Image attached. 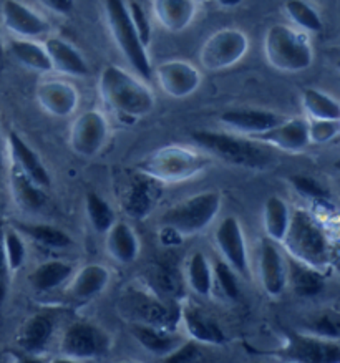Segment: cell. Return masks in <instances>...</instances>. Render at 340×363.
<instances>
[{
	"label": "cell",
	"mask_w": 340,
	"mask_h": 363,
	"mask_svg": "<svg viewBox=\"0 0 340 363\" xmlns=\"http://www.w3.org/2000/svg\"><path fill=\"white\" fill-rule=\"evenodd\" d=\"M131 335L148 353L158 358H165L173 353L185 340L180 335L165 330L163 327L146 325V323H133L130 327Z\"/></svg>",
	"instance_id": "cell-23"
},
{
	"label": "cell",
	"mask_w": 340,
	"mask_h": 363,
	"mask_svg": "<svg viewBox=\"0 0 340 363\" xmlns=\"http://www.w3.org/2000/svg\"><path fill=\"white\" fill-rule=\"evenodd\" d=\"M85 211L92 228L95 229L98 234H105L106 230L111 228L113 223H115V214H113L110 204L97 193L87 194Z\"/></svg>",
	"instance_id": "cell-37"
},
{
	"label": "cell",
	"mask_w": 340,
	"mask_h": 363,
	"mask_svg": "<svg viewBox=\"0 0 340 363\" xmlns=\"http://www.w3.org/2000/svg\"><path fill=\"white\" fill-rule=\"evenodd\" d=\"M180 318L183 328L191 340L196 343H204V345H223L226 342L224 332L214 318L206 315L196 306L186 303L180 308Z\"/></svg>",
	"instance_id": "cell-18"
},
{
	"label": "cell",
	"mask_w": 340,
	"mask_h": 363,
	"mask_svg": "<svg viewBox=\"0 0 340 363\" xmlns=\"http://www.w3.org/2000/svg\"><path fill=\"white\" fill-rule=\"evenodd\" d=\"M128 7V13H130V21L133 23V28H135L138 38L143 43V47L150 45L151 43V37H153V30H151V23L148 21L145 11L140 4L131 0L130 4H126Z\"/></svg>",
	"instance_id": "cell-44"
},
{
	"label": "cell",
	"mask_w": 340,
	"mask_h": 363,
	"mask_svg": "<svg viewBox=\"0 0 340 363\" xmlns=\"http://www.w3.org/2000/svg\"><path fill=\"white\" fill-rule=\"evenodd\" d=\"M153 72L163 93L171 98H188L201 85L199 70L185 60L163 62Z\"/></svg>",
	"instance_id": "cell-12"
},
{
	"label": "cell",
	"mask_w": 340,
	"mask_h": 363,
	"mask_svg": "<svg viewBox=\"0 0 340 363\" xmlns=\"http://www.w3.org/2000/svg\"><path fill=\"white\" fill-rule=\"evenodd\" d=\"M259 279L269 297H279L287 287V262L278 244L268 238L259 247Z\"/></svg>",
	"instance_id": "cell-14"
},
{
	"label": "cell",
	"mask_w": 340,
	"mask_h": 363,
	"mask_svg": "<svg viewBox=\"0 0 340 363\" xmlns=\"http://www.w3.org/2000/svg\"><path fill=\"white\" fill-rule=\"evenodd\" d=\"M18 230L47 249H65L72 246V238L65 230L48 224H21Z\"/></svg>",
	"instance_id": "cell-35"
},
{
	"label": "cell",
	"mask_w": 340,
	"mask_h": 363,
	"mask_svg": "<svg viewBox=\"0 0 340 363\" xmlns=\"http://www.w3.org/2000/svg\"><path fill=\"white\" fill-rule=\"evenodd\" d=\"M221 204L223 198L219 191H204L165 211L160 224L163 229L175 233L180 238H190L203 233L211 225L219 213Z\"/></svg>",
	"instance_id": "cell-6"
},
{
	"label": "cell",
	"mask_w": 340,
	"mask_h": 363,
	"mask_svg": "<svg viewBox=\"0 0 340 363\" xmlns=\"http://www.w3.org/2000/svg\"><path fill=\"white\" fill-rule=\"evenodd\" d=\"M290 223V211L285 201L279 196H269L264 203L263 209V224L264 233L268 239L274 240L275 244H280L284 239L285 230Z\"/></svg>",
	"instance_id": "cell-29"
},
{
	"label": "cell",
	"mask_w": 340,
	"mask_h": 363,
	"mask_svg": "<svg viewBox=\"0 0 340 363\" xmlns=\"http://www.w3.org/2000/svg\"><path fill=\"white\" fill-rule=\"evenodd\" d=\"M4 252L11 272H16L26 264L27 247L22 235L16 229H4Z\"/></svg>",
	"instance_id": "cell-39"
},
{
	"label": "cell",
	"mask_w": 340,
	"mask_h": 363,
	"mask_svg": "<svg viewBox=\"0 0 340 363\" xmlns=\"http://www.w3.org/2000/svg\"><path fill=\"white\" fill-rule=\"evenodd\" d=\"M194 0H153V13L165 30L176 33L190 27L196 16Z\"/></svg>",
	"instance_id": "cell-22"
},
{
	"label": "cell",
	"mask_w": 340,
	"mask_h": 363,
	"mask_svg": "<svg viewBox=\"0 0 340 363\" xmlns=\"http://www.w3.org/2000/svg\"><path fill=\"white\" fill-rule=\"evenodd\" d=\"M105 16L110 28L111 38L115 40L118 50L126 58L133 70L145 80L153 77V67L148 57L146 47L138 38L125 0H105Z\"/></svg>",
	"instance_id": "cell-7"
},
{
	"label": "cell",
	"mask_w": 340,
	"mask_h": 363,
	"mask_svg": "<svg viewBox=\"0 0 340 363\" xmlns=\"http://www.w3.org/2000/svg\"><path fill=\"white\" fill-rule=\"evenodd\" d=\"M43 47L47 50L52 70L68 77H87L88 72H90L82 53L63 38L48 37Z\"/></svg>",
	"instance_id": "cell-21"
},
{
	"label": "cell",
	"mask_w": 340,
	"mask_h": 363,
	"mask_svg": "<svg viewBox=\"0 0 340 363\" xmlns=\"http://www.w3.org/2000/svg\"><path fill=\"white\" fill-rule=\"evenodd\" d=\"M106 252L113 261L120 264H131L140 254V240L135 230L126 223H113L106 230Z\"/></svg>",
	"instance_id": "cell-25"
},
{
	"label": "cell",
	"mask_w": 340,
	"mask_h": 363,
	"mask_svg": "<svg viewBox=\"0 0 340 363\" xmlns=\"http://www.w3.org/2000/svg\"><path fill=\"white\" fill-rule=\"evenodd\" d=\"M213 163V158L203 150L188 146L170 145L156 150L138 164L143 176L158 183H183L204 173Z\"/></svg>",
	"instance_id": "cell-3"
},
{
	"label": "cell",
	"mask_w": 340,
	"mask_h": 363,
	"mask_svg": "<svg viewBox=\"0 0 340 363\" xmlns=\"http://www.w3.org/2000/svg\"><path fill=\"white\" fill-rule=\"evenodd\" d=\"M135 297H128V308L126 311L136 317L138 323H146V325H155L165 328V317L166 311L160 302L150 297V294L136 292L133 294Z\"/></svg>",
	"instance_id": "cell-32"
},
{
	"label": "cell",
	"mask_w": 340,
	"mask_h": 363,
	"mask_svg": "<svg viewBox=\"0 0 340 363\" xmlns=\"http://www.w3.org/2000/svg\"><path fill=\"white\" fill-rule=\"evenodd\" d=\"M4 224L0 223V307L7 301L11 289V269H9L6 252H4Z\"/></svg>",
	"instance_id": "cell-45"
},
{
	"label": "cell",
	"mask_w": 340,
	"mask_h": 363,
	"mask_svg": "<svg viewBox=\"0 0 340 363\" xmlns=\"http://www.w3.org/2000/svg\"><path fill=\"white\" fill-rule=\"evenodd\" d=\"M2 22L17 38H37L50 30V23L18 0H6L2 4Z\"/></svg>",
	"instance_id": "cell-15"
},
{
	"label": "cell",
	"mask_w": 340,
	"mask_h": 363,
	"mask_svg": "<svg viewBox=\"0 0 340 363\" xmlns=\"http://www.w3.org/2000/svg\"><path fill=\"white\" fill-rule=\"evenodd\" d=\"M108 282H110V271L105 266L88 264V266H83L75 276H72L68 294L78 301H88L105 291Z\"/></svg>",
	"instance_id": "cell-24"
},
{
	"label": "cell",
	"mask_w": 340,
	"mask_h": 363,
	"mask_svg": "<svg viewBox=\"0 0 340 363\" xmlns=\"http://www.w3.org/2000/svg\"><path fill=\"white\" fill-rule=\"evenodd\" d=\"M285 252L294 261L322 272L330 266L332 247L322 225L312 214L305 211H295L290 214L289 228L280 240Z\"/></svg>",
	"instance_id": "cell-2"
},
{
	"label": "cell",
	"mask_w": 340,
	"mask_h": 363,
	"mask_svg": "<svg viewBox=\"0 0 340 363\" xmlns=\"http://www.w3.org/2000/svg\"><path fill=\"white\" fill-rule=\"evenodd\" d=\"M221 123H224L236 133L244 136H253L273 128L278 125L280 118L273 111L258 110V108H239V110H228L221 115Z\"/></svg>",
	"instance_id": "cell-20"
},
{
	"label": "cell",
	"mask_w": 340,
	"mask_h": 363,
	"mask_svg": "<svg viewBox=\"0 0 340 363\" xmlns=\"http://www.w3.org/2000/svg\"><path fill=\"white\" fill-rule=\"evenodd\" d=\"M194 145L208 153L211 158H218L224 163L239 166V168L261 169L270 164L273 156L265 145L246 136L218 133V131H194L191 135Z\"/></svg>",
	"instance_id": "cell-4"
},
{
	"label": "cell",
	"mask_w": 340,
	"mask_h": 363,
	"mask_svg": "<svg viewBox=\"0 0 340 363\" xmlns=\"http://www.w3.org/2000/svg\"><path fill=\"white\" fill-rule=\"evenodd\" d=\"M307 130L310 143H329L340 133V120H312L307 123Z\"/></svg>",
	"instance_id": "cell-41"
},
{
	"label": "cell",
	"mask_w": 340,
	"mask_h": 363,
	"mask_svg": "<svg viewBox=\"0 0 340 363\" xmlns=\"http://www.w3.org/2000/svg\"><path fill=\"white\" fill-rule=\"evenodd\" d=\"M53 335V320L47 313H35L23 323L17 337L18 347L31 355H38L45 350Z\"/></svg>",
	"instance_id": "cell-26"
},
{
	"label": "cell",
	"mask_w": 340,
	"mask_h": 363,
	"mask_svg": "<svg viewBox=\"0 0 340 363\" xmlns=\"http://www.w3.org/2000/svg\"><path fill=\"white\" fill-rule=\"evenodd\" d=\"M289 282L295 294L302 297L315 296L322 289V276H320V272L294 261V259L287 269V284Z\"/></svg>",
	"instance_id": "cell-34"
},
{
	"label": "cell",
	"mask_w": 340,
	"mask_h": 363,
	"mask_svg": "<svg viewBox=\"0 0 340 363\" xmlns=\"http://www.w3.org/2000/svg\"><path fill=\"white\" fill-rule=\"evenodd\" d=\"M73 266L63 261H48L38 266L28 276V284L33 291L48 292L68 282L73 276Z\"/></svg>",
	"instance_id": "cell-28"
},
{
	"label": "cell",
	"mask_w": 340,
	"mask_h": 363,
	"mask_svg": "<svg viewBox=\"0 0 340 363\" xmlns=\"http://www.w3.org/2000/svg\"><path fill=\"white\" fill-rule=\"evenodd\" d=\"M248 138L259 141L269 148L285 151V153H300V151L307 150L310 145L307 121L302 118H290L285 121L280 120L273 128L248 136Z\"/></svg>",
	"instance_id": "cell-13"
},
{
	"label": "cell",
	"mask_w": 340,
	"mask_h": 363,
	"mask_svg": "<svg viewBox=\"0 0 340 363\" xmlns=\"http://www.w3.org/2000/svg\"><path fill=\"white\" fill-rule=\"evenodd\" d=\"M194 2H201V0H194Z\"/></svg>",
	"instance_id": "cell-50"
},
{
	"label": "cell",
	"mask_w": 340,
	"mask_h": 363,
	"mask_svg": "<svg viewBox=\"0 0 340 363\" xmlns=\"http://www.w3.org/2000/svg\"><path fill=\"white\" fill-rule=\"evenodd\" d=\"M249 50V38L238 28H221L206 38L199 60L208 72H221L243 60Z\"/></svg>",
	"instance_id": "cell-8"
},
{
	"label": "cell",
	"mask_w": 340,
	"mask_h": 363,
	"mask_svg": "<svg viewBox=\"0 0 340 363\" xmlns=\"http://www.w3.org/2000/svg\"><path fill=\"white\" fill-rule=\"evenodd\" d=\"M11 191L18 209L26 211V213L40 211L47 203L45 189L33 183L16 164L11 166Z\"/></svg>",
	"instance_id": "cell-27"
},
{
	"label": "cell",
	"mask_w": 340,
	"mask_h": 363,
	"mask_svg": "<svg viewBox=\"0 0 340 363\" xmlns=\"http://www.w3.org/2000/svg\"><path fill=\"white\" fill-rule=\"evenodd\" d=\"M213 282L218 284L219 291L229 301H238L241 289L238 282V274L231 269L224 261H218L213 266Z\"/></svg>",
	"instance_id": "cell-40"
},
{
	"label": "cell",
	"mask_w": 340,
	"mask_h": 363,
	"mask_svg": "<svg viewBox=\"0 0 340 363\" xmlns=\"http://www.w3.org/2000/svg\"><path fill=\"white\" fill-rule=\"evenodd\" d=\"M285 13L292 23L302 32H320L322 30V21L319 13L314 11L304 0H287L285 2Z\"/></svg>",
	"instance_id": "cell-38"
},
{
	"label": "cell",
	"mask_w": 340,
	"mask_h": 363,
	"mask_svg": "<svg viewBox=\"0 0 340 363\" xmlns=\"http://www.w3.org/2000/svg\"><path fill=\"white\" fill-rule=\"evenodd\" d=\"M108 136V123L103 113L88 110L75 118L70 128V148L80 156H95Z\"/></svg>",
	"instance_id": "cell-11"
},
{
	"label": "cell",
	"mask_w": 340,
	"mask_h": 363,
	"mask_svg": "<svg viewBox=\"0 0 340 363\" xmlns=\"http://www.w3.org/2000/svg\"><path fill=\"white\" fill-rule=\"evenodd\" d=\"M216 2L224 9H233V7H238L243 0H216Z\"/></svg>",
	"instance_id": "cell-48"
},
{
	"label": "cell",
	"mask_w": 340,
	"mask_h": 363,
	"mask_svg": "<svg viewBox=\"0 0 340 363\" xmlns=\"http://www.w3.org/2000/svg\"><path fill=\"white\" fill-rule=\"evenodd\" d=\"M285 357L297 362H330L340 360L339 342L322 340L312 335H290L285 347Z\"/></svg>",
	"instance_id": "cell-17"
},
{
	"label": "cell",
	"mask_w": 340,
	"mask_h": 363,
	"mask_svg": "<svg viewBox=\"0 0 340 363\" xmlns=\"http://www.w3.org/2000/svg\"><path fill=\"white\" fill-rule=\"evenodd\" d=\"M111 340L103 328L90 322H75L67 328L60 350L70 360H93L110 350Z\"/></svg>",
	"instance_id": "cell-9"
},
{
	"label": "cell",
	"mask_w": 340,
	"mask_h": 363,
	"mask_svg": "<svg viewBox=\"0 0 340 363\" xmlns=\"http://www.w3.org/2000/svg\"><path fill=\"white\" fill-rule=\"evenodd\" d=\"M0 173H2V160H0Z\"/></svg>",
	"instance_id": "cell-49"
},
{
	"label": "cell",
	"mask_w": 340,
	"mask_h": 363,
	"mask_svg": "<svg viewBox=\"0 0 340 363\" xmlns=\"http://www.w3.org/2000/svg\"><path fill=\"white\" fill-rule=\"evenodd\" d=\"M300 98L310 120H340L339 103L327 93L315 90V88H305Z\"/></svg>",
	"instance_id": "cell-33"
},
{
	"label": "cell",
	"mask_w": 340,
	"mask_h": 363,
	"mask_svg": "<svg viewBox=\"0 0 340 363\" xmlns=\"http://www.w3.org/2000/svg\"><path fill=\"white\" fill-rule=\"evenodd\" d=\"M98 93L108 110L125 120L150 115L156 105L150 88L116 65L103 68L98 80Z\"/></svg>",
	"instance_id": "cell-1"
},
{
	"label": "cell",
	"mask_w": 340,
	"mask_h": 363,
	"mask_svg": "<svg viewBox=\"0 0 340 363\" xmlns=\"http://www.w3.org/2000/svg\"><path fill=\"white\" fill-rule=\"evenodd\" d=\"M307 335L322 338V340H330V342H339V320L337 317L330 315V313H324L315 318V320L310 323L305 330Z\"/></svg>",
	"instance_id": "cell-43"
},
{
	"label": "cell",
	"mask_w": 340,
	"mask_h": 363,
	"mask_svg": "<svg viewBox=\"0 0 340 363\" xmlns=\"http://www.w3.org/2000/svg\"><path fill=\"white\" fill-rule=\"evenodd\" d=\"M201 358H203V353H201L198 345H196V342L185 340L173 353H170L165 360L166 362H198Z\"/></svg>",
	"instance_id": "cell-46"
},
{
	"label": "cell",
	"mask_w": 340,
	"mask_h": 363,
	"mask_svg": "<svg viewBox=\"0 0 340 363\" xmlns=\"http://www.w3.org/2000/svg\"><path fill=\"white\" fill-rule=\"evenodd\" d=\"M7 148L11 151L12 164H16L22 173H26L42 189L50 188V173L43 166L42 160L38 158L35 151L22 140L21 135H17L16 131H11L7 136Z\"/></svg>",
	"instance_id": "cell-19"
},
{
	"label": "cell",
	"mask_w": 340,
	"mask_h": 363,
	"mask_svg": "<svg viewBox=\"0 0 340 363\" xmlns=\"http://www.w3.org/2000/svg\"><path fill=\"white\" fill-rule=\"evenodd\" d=\"M9 50L12 57L28 70L35 72H50L52 65L48 60L45 47L35 43L31 38H13L9 43Z\"/></svg>",
	"instance_id": "cell-30"
},
{
	"label": "cell",
	"mask_w": 340,
	"mask_h": 363,
	"mask_svg": "<svg viewBox=\"0 0 340 363\" xmlns=\"http://www.w3.org/2000/svg\"><path fill=\"white\" fill-rule=\"evenodd\" d=\"M214 246L223 261L241 277L249 276V256L244 230L239 219L229 216L214 230Z\"/></svg>",
	"instance_id": "cell-10"
},
{
	"label": "cell",
	"mask_w": 340,
	"mask_h": 363,
	"mask_svg": "<svg viewBox=\"0 0 340 363\" xmlns=\"http://www.w3.org/2000/svg\"><path fill=\"white\" fill-rule=\"evenodd\" d=\"M264 55L270 67L283 73L304 72L314 62V50L305 32L285 23H275L268 28Z\"/></svg>",
	"instance_id": "cell-5"
},
{
	"label": "cell",
	"mask_w": 340,
	"mask_h": 363,
	"mask_svg": "<svg viewBox=\"0 0 340 363\" xmlns=\"http://www.w3.org/2000/svg\"><path fill=\"white\" fill-rule=\"evenodd\" d=\"M38 2L57 16H68L75 7V0H38Z\"/></svg>",
	"instance_id": "cell-47"
},
{
	"label": "cell",
	"mask_w": 340,
	"mask_h": 363,
	"mask_svg": "<svg viewBox=\"0 0 340 363\" xmlns=\"http://www.w3.org/2000/svg\"><path fill=\"white\" fill-rule=\"evenodd\" d=\"M290 184L304 198L315 201V203H329V193L325 191L324 186H320L317 181L309 178V176L295 174L290 178Z\"/></svg>",
	"instance_id": "cell-42"
},
{
	"label": "cell",
	"mask_w": 340,
	"mask_h": 363,
	"mask_svg": "<svg viewBox=\"0 0 340 363\" xmlns=\"http://www.w3.org/2000/svg\"><path fill=\"white\" fill-rule=\"evenodd\" d=\"M143 176V174H141ZM153 179L143 176L141 181H136L130 186V189L126 191L125 201V211L128 214H131V218H143L150 213L153 206Z\"/></svg>",
	"instance_id": "cell-36"
},
{
	"label": "cell",
	"mask_w": 340,
	"mask_h": 363,
	"mask_svg": "<svg viewBox=\"0 0 340 363\" xmlns=\"http://www.w3.org/2000/svg\"><path fill=\"white\" fill-rule=\"evenodd\" d=\"M186 281L191 291L199 297H208L213 291V266L201 251H194L186 264Z\"/></svg>",
	"instance_id": "cell-31"
},
{
	"label": "cell",
	"mask_w": 340,
	"mask_h": 363,
	"mask_svg": "<svg viewBox=\"0 0 340 363\" xmlns=\"http://www.w3.org/2000/svg\"><path fill=\"white\" fill-rule=\"evenodd\" d=\"M35 98L43 111L57 118L70 116L78 106V91L68 82H42L37 86Z\"/></svg>",
	"instance_id": "cell-16"
}]
</instances>
